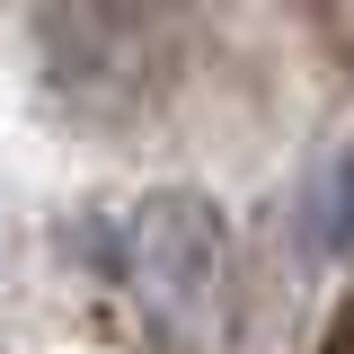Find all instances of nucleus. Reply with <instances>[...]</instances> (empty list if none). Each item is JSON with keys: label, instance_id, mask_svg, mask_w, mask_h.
Here are the masks:
<instances>
[{"label": "nucleus", "instance_id": "1", "mask_svg": "<svg viewBox=\"0 0 354 354\" xmlns=\"http://www.w3.org/2000/svg\"><path fill=\"white\" fill-rule=\"evenodd\" d=\"M115 257H124V283L142 292V310H160L186 337H221V319H230V221L213 195L151 186L115 221Z\"/></svg>", "mask_w": 354, "mask_h": 354}, {"label": "nucleus", "instance_id": "2", "mask_svg": "<svg viewBox=\"0 0 354 354\" xmlns=\"http://www.w3.org/2000/svg\"><path fill=\"white\" fill-rule=\"evenodd\" d=\"M310 239L319 257H354V142L310 177Z\"/></svg>", "mask_w": 354, "mask_h": 354}]
</instances>
